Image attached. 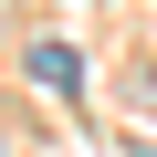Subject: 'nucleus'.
I'll return each instance as SVG.
<instances>
[{"instance_id":"f257e3e1","label":"nucleus","mask_w":157,"mask_h":157,"mask_svg":"<svg viewBox=\"0 0 157 157\" xmlns=\"http://www.w3.org/2000/svg\"><path fill=\"white\" fill-rule=\"evenodd\" d=\"M32 84H42V94H73V84H84V63H73L63 42H32Z\"/></svg>"}]
</instances>
